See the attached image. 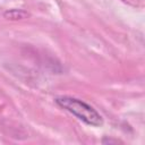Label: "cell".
<instances>
[{"instance_id": "obj_3", "label": "cell", "mask_w": 145, "mask_h": 145, "mask_svg": "<svg viewBox=\"0 0 145 145\" xmlns=\"http://www.w3.org/2000/svg\"><path fill=\"white\" fill-rule=\"evenodd\" d=\"M120 1L134 8H143L145 6V0H120Z\"/></svg>"}, {"instance_id": "obj_2", "label": "cell", "mask_w": 145, "mask_h": 145, "mask_svg": "<svg viewBox=\"0 0 145 145\" xmlns=\"http://www.w3.org/2000/svg\"><path fill=\"white\" fill-rule=\"evenodd\" d=\"M5 18L10 19V20H18V19H24L29 16V14L23 9H9L5 11L3 14Z\"/></svg>"}, {"instance_id": "obj_1", "label": "cell", "mask_w": 145, "mask_h": 145, "mask_svg": "<svg viewBox=\"0 0 145 145\" xmlns=\"http://www.w3.org/2000/svg\"><path fill=\"white\" fill-rule=\"evenodd\" d=\"M56 103L89 126L99 127L103 123V119L100 113L82 100L70 96H60L56 99Z\"/></svg>"}]
</instances>
